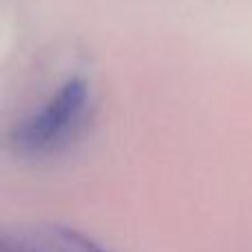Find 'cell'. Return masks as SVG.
<instances>
[{"mask_svg":"<svg viewBox=\"0 0 252 252\" xmlns=\"http://www.w3.org/2000/svg\"><path fill=\"white\" fill-rule=\"evenodd\" d=\"M95 113V91L82 75L66 78L9 130V148L22 159H47L71 148Z\"/></svg>","mask_w":252,"mask_h":252,"instance_id":"obj_1","label":"cell"},{"mask_svg":"<svg viewBox=\"0 0 252 252\" xmlns=\"http://www.w3.org/2000/svg\"><path fill=\"white\" fill-rule=\"evenodd\" d=\"M42 241L49 248V252H106L91 237L82 235V232L73 230V228H64V226L47 228Z\"/></svg>","mask_w":252,"mask_h":252,"instance_id":"obj_2","label":"cell"},{"mask_svg":"<svg viewBox=\"0 0 252 252\" xmlns=\"http://www.w3.org/2000/svg\"><path fill=\"white\" fill-rule=\"evenodd\" d=\"M0 252H49L44 241H33L25 235H4Z\"/></svg>","mask_w":252,"mask_h":252,"instance_id":"obj_3","label":"cell"}]
</instances>
